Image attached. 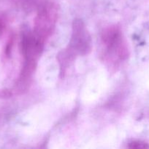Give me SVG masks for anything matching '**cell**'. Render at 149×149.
<instances>
[{"label": "cell", "mask_w": 149, "mask_h": 149, "mask_svg": "<svg viewBox=\"0 0 149 149\" xmlns=\"http://www.w3.org/2000/svg\"><path fill=\"white\" fill-rule=\"evenodd\" d=\"M58 7L53 3H46L38 10L34 20V32L46 39L53 31L58 19Z\"/></svg>", "instance_id": "6da1fadb"}, {"label": "cell", "mask_w": 149, "mask_h": 149, "mask_svg": "<svg viewBox=\"0 0 149 149\" xmlns=\"http://www.w3.org/2000/svg\"><path fill=\"white\" fill-rule=\"evenodd\" d=\"M91 38L84 22L80 19H75L73 21L69 49L75 55H86L91 51Z\"/></svg>", "instance_id": "7a4b0ae2"}, {"label": "cell", "mask_w": 149, "mask_h": 149, "mask_svg": "<svg viewBox=\"0 0 149 149\" xmlns=\"http://www.w3.org/2000/svg\"><path fill=\"white\" fill-rule=\"evenodd\" d=\"M45 41V39L34 31L25 34L20 44L22 54L25 60L37 62L43 50Z\"/></svg>", "instance_id": "3957f363"}, {"label": "cell", "mask_w": 149, "mask_h": 149, "mask_svg": "<svg viewBox=\"0 0 149 149\" xmlns=\"http://www.w3.org/2000/svg\"><path fill=\"white\" fill-rule=\"evenodd\" d=\"M102 40L109 50H114L121 58L127 56V50L124 46L121 32L116 28L106 29L102 33Z\"/></svg>", "instance_id": "277c9868"}, {"label": "cell", "mask_w": 149, "mask_h": 149, "mask_svg": "<svg viewBox=\"0 0 149 149\" xmlns=\"http://www.w3.org/2000/svg\"><path fill=\"white\" fill-rule=\"evenodd\" d=\"M129 148L134 149H144L149 148V145L145 142L140 141H132L129 144Z\"/></svg>", "instance_id": "5b68a950"}, {"label": "cell", "mask_w": 149, "mask_h": 149, "mask_svg": "<svg viewBox=\"0 0 149 149\" xmlns=\"http://www.w3.org/2000/svg\"><path fill=\"white\" fill-rule=\"evenodd\" d=\"M12 45H13V39H10L9 42L7 43V48H6V54H7V55H10V51H11V49H12Z\"/></svg>", "instance_id": "8992f818"}, {"label": "cell", "mask_w": 149, "mask_h": 149, "mask_svg": "<svg viewBox=\"0 0 149 149\" xmlns=\"http://www.w3.org/2000/svg\"><path fill=\"white\" fill-rule=\"evenodd\" d=\"M4 23H3L2 21H1V20H0V35L2 33L3 31H4Z\"/></svg>", "instance_id": "52a82bcc"}]
</instances>
